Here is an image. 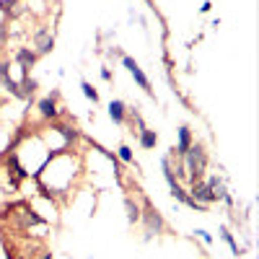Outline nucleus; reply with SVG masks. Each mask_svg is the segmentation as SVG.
<instances>
[{
    "label": "nucleus",
    "mask_w": 259,
    "mask_h": 259,
    "mask_svg": "<svg viewBox=\"0 0 259 259\" xmlns=\"http://www.w3.org/2000/svg\"><path fill=\"white\" fill-rule=\"evenodd\" d=\"M109 117H112L117 124L124 122V117H127V106H124V101H112V104H109Z\"/></svg>",
    "instance_id": "obj_10"
},
{
    "label": "nucleus",
    "mask_w": 259,
    "mask_h": 259,
    "mask_svg": "<svg viewBox=\"0 0 259 259\" xmlns=\"http://www.w3.org/2000/svg\"><path fill=\"white\" fill-rule=\"evenodd\" d=\"M41 259H50V254H45V256H41Z\"/></svg>",
    "instance_id": "obj_20"
},
{
    "label": "nucleus",
    "mask_w": 259,
    "mask_h": 259,
    "mask_svg": "<svg viewBox=\"0 0 259 259\" xmlns=\"http://www.w3.org/2000/svg\"><path fill=\"white\" fill-rule=\"evenodd\" d=\"M6 41H8V29H6V24H0V50L6 47Z\"/></svg>",
    "instance_id": "obj_18"
},
{
    "label": "nucleus",
    "mask_w": 259,
    "mask_h": 259,
    "mask_svg": "<svg viewBox=\"0 0 259 259\" xmlns=\"http://www.w3.org/2000/svg\"><path fill=\"white\" fill-rule=\"evenodd\" d=\"M124 210H127V221H130V223H138V221H140V207L130 200V197L124 200Z\"/></svg>",
    "instance_id": "obj_11"
},
{
    "label": "nucleus",
    "mask_w": 259,
    "mask_h": 259,
    "mask_svg": "<svg viewBox=\"0 0 259 259\" xmlns=\"http://www.w3.org/2000/svg\"><path fill=\"white\" fill-rule=\"evenodd\" d=\"M18 3V0H0V11L3 13H11V8Z\"/></svg>",
    "instance_id": "obj_17"
},
{
    "label": "nucleus",
    "mask_w": 259,
    "mask_h": 259,
    "mask_svg": "<svg viewBox=\"0 0 259 259\" xmlns=\"http://www.w3.org/2000/svg\"><path fill=\"white\" fill-rule=\"evenodd\" d=\"M197 236H200V239H202L205 244H212V236H210L207 231H197Z\"/></svg>",
    "instance_id": "obj_19"
},
{
    "label": "nucleus",
    "mask_w": 259,
    "mask_h": 259,
    "mask_svg": "<svg viewBox=\"0 0 259 259\" xmlns=\"http://www.w3.org/2000/svg\"><path fill=\"white\" fill-rule=\"evenodd\" d=\"M182 158H184V174H189L192 182H197L207 168V153L202 150V145H189V150Z\"/></svg>",
    "instance_id": "obj_1"
},
{
    "label": "nucleus",
    "mask_w": 259,
    "mask_h": 259,
    "mask_svg": "<svg viewBox=\"0 0 259 259\" xmlns=\"http://www.w3.org/2000/svg\"><path fill=\"white\" fill-rule=\"evenodd\" d=\"M119 158L124 161V163H133L135 158H133V148L130 145H119Z\"/></svg>",
    "instance_id": "obj_16"
},
{
    "label": "nucleus",
    "mask_w": 259,
    "mask_h": 259,
    "mask_svg": "<svg viewBox=\"0 0 259 259\" xmlns=\"http://www.w3.org/2000/svg\"><path fill=\"white\" fill-rule=\"evenodd\" d=\"M55 96H57V94L45 96V99L36 104V109H39L41 119H55V117H57V101H55Z\"/></svg>",
    "instance_id": "obj_8"
},
{
    "label": "nucleus",
    "mask_w": 259,
    "mask_h": 259,
    "mask_svg": "<svg viewBox=\"0 0 259 259\" xmlns=\"http://www.w3.org/2000/svg\"><path fill=\"white\" fill-rule=\"evenodd\" d=\"M21 89H24V96H34V94H36V89H39V83H36L31 75H26V78H24V83H21Z\"/></svg>",
    "instance_id": "obj_13"
},
{
    "label": "nucleus",
    "mask_w": 259,
    "mask_h": 259,
    "mask_svg": "<svg viewBox=\"0 0 259 259\" xmlns=\"http://www.w3.org/2000/svg\"><path fill=\"white\" fill-rule=\"evenodd\" d=\"M122 65H124V68L130 70V75L135 78V83L140 85V89H145V91L150 94V80H148V75H145V73L140 70V65H138V62H135L133 57H127V55L122 57Z\"/></svg>",
    "instance_id": "obj_4"
},
{
    "label": "nucleus",
    "mask_w": 259,
    "mask_h": 259,
    "mask_svg": "<svg viewBox=\"0 0 259 259\" xmlns=\"http://www.w3.org/2000/svg\"><path fill=\"white\" fill-rule=\"evenodd\" d=\"M189 197L194 200V202H200V205H210V202H215V194H212V189H210V184L207 182H192V192H189Z\"/></svg>",
    "instance_id": "obj_3"
},
{
    "label": "nucleus",
    "mask_w": 259,
    "mask_h": 259,
    "mask_svg": "<svg viewBox=\"0 0 259 259\" xmlns=\"http://www.w3.org/2000/svg\"><path fill=\"white\" fill-rule=\"evenodd\" d=\"M57 133L65 138V143H73V140H78V133H75V127H70V124H57L55 127Z\"/></svg>",
    "instance_id": "obj_12"
},
{
    "label": "nucleus",
    "mask_w": 259,
    "mask_h": 259,
    "mask_svg": "<svg viewBox=\"0 0 259 259\" xmlns=\"http://www.w3.org/2000/svg\"><path fill=\"white\" fill-rule=\"evenodd\" d=\"M36 57H39V55H36L31 47H18V50H16V55H13V60L21 65V70H24L26 75H29V70L36 65Z\"/></svg>",
    "instance_id": "obj_5"
},
{
    "label": "nucleus",
    "mask_w": 259,
    "mask_h": 259,
    "mask_svg": "<svg viewBox=\"0 0 259 259\" xmlns=\"http://www.w3.org/2000/svg\"><path fill=\"white\" fill-rule=\"evenodd\" d=\"M140 221H143V226H145V236H153V233H161L163 228H166V223H163V215L150 205V202H145V207L140 210Z\"/></svg>",
    "instance_id": "obj_2"
},
{
    "label": "nucleus",
    "mask_w": 259,
    "mask_h": 259,
    "mask_svg": "<svg viewBox=\"0 0 259 259\" xmlns=\"http://www.w3.org/2000/svg\"><path fill=\"white\" fill-rule=\"evenodd\" d=\"M80 89H83V96L89 99V101H94V104L99 101V91L94 89V85H91L89 80H83V83H80Z\"/></svg>",
    "instance_id": "obj_14"
},
{
    "label": "nucleus",
    "mask_w": 259,
    "mask_h": 259,
    "mask_svg": "<svg viewBox=\"0 0 259 259\" xmlns=\"http://www.w3.org/2000/svg\"><path fill=\"white\" fill-rule=\"evenodd\" d=\"M221 239H223V241H226V244L231 246V251H233L236 256H239V254H241V249H239V244H236V239H233V236H231V233H228L226 228L221 231Z\"/></svg>",
    "instance_id": "obj_15"
},
{
    "label": "nucleus",
    "mask_w": 259,
    "mask_h": 259,
    "mask_svg": "<svg viewBox=\"0 0 259 259\" xmlns=\"http://www.w3.org/2000/svg\"><path fill=\"white\" fill-rule=\"evenodd\" d=\"M55 50V36L47 29H39L36 31V55H47Z\"/></svg>",
    "instance_id": "obj_7"
},
{
    "label": "nucleus",
    "mask_w": 259,
    "mask_h": 259,
    "mask_svg": "<svg viewBox=\"0 0 259 259\" xmlns=\"http://www.w3.org/2000/svg\"><path fill=\"white\" fill-rule=\"evenodd\" d=\"M140 138V148H145V150H150V148H156V143H158V135H156V130H148V127H143L140 133H138Z\"/></svg>",
    "instance_id": "obj_9"
},
{
    "label": "nucleus",
    "mask_w": 259,
    "mask_h": 259,
    "mask_svg": "<svg viewBox=\"0 0 259 259\" xmlns=\"http://www.w3.org/2000/svg\"><path fill=\"white\" fill-rule=\"evenodd\" d=\"M192 145V133L189 127H179V138H177V145L171 148V156H184Z\"/></svg>",
    "instance_id": "obj_6"
}]
</instances>
